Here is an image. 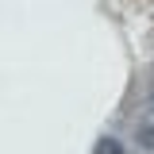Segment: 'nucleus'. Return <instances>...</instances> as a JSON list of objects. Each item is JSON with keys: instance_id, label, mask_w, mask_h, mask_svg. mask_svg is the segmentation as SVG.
Wrapping results in <instances>:
<instances>
[{"instance_id": "f257e3e1", "label": "nucleus", "mask_w": 154, "mask_h": 154, "mask_svg": "<svg viewBox=\"0 0 154 154\" xmlns=\"http://www.w3.org/2000/svg\"><path fill=\"white\" fill-rule=\"evenodd\" d=\"M96 154H123V143L108 135V139H100V143H96Z\"/></svg>"}, {"instance_id": "f03ea898", "label": "nucleus", "mask_w": 154, "mask_h": 154, "mask_svg": "<svg viewBox=\"0 0 154 154\" xmlns=\"http://www.w3.org/2000/svg\"><path fill=\"white\" fill-rule=\"evenodd\" d=\"M139 146L143 150H154V127H139Z\"/></svg>"}]
</instances>
